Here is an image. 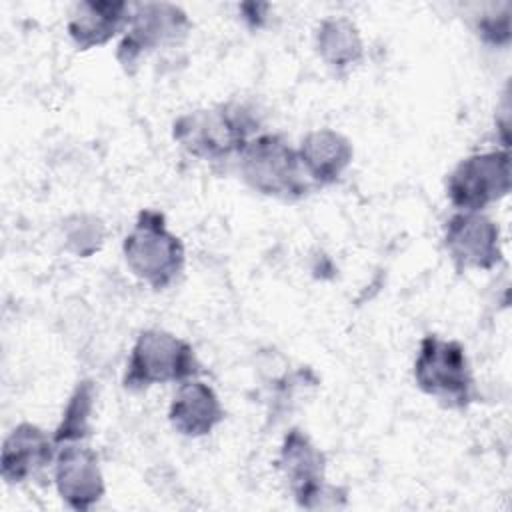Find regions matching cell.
Segmentation results:
<instances>
[{
    "label": "cell",
    "instance_id": "12",
    "mask_svg": "<svg viewBox=\"0 0 512 512\" xmlns=\"http://www.w3.org/2000/svg\"><path fill=\"white\" fill-rule=\"evenodd\" d=\"M172 428L188 438L206 436L224 418L216 392L200 380H184L170 404Z\"/></svg>",
    "mask_w": 512,
    "mask_h": 512
},
{
    "label": "cell",
    "instance_id": "7",
    "mask_svg": "<svg viewBox=\"0 0 512 512\" xmlns=\"http://www.w3.org/2000/svg\"><path fill=\"white\" fill-rule=\"evenodd\" d=\"M52 466L56 490L70 508L88 510L102 498L104 478L92 448L80 442L58 444Z\"/></svg>",
    "mask_w": 512,
    "mask_h": 512
},
{
    "label": "cell",
    "instance_id": "14",
    "mask_svg": "<svg viewBox=\"0 0 512 512\" xmlns=\"http://www.w3.org/2000/svg\"><path fill=\"white\" fill-rule=\"evenodd\" d=\"M130 16L126 2H80L70 14L68 32L80 50H88L128 28Z\"/></svg>",
    "mask_w": 512,
    "mask_h": 512
},
{
    "label": "cell",
    "instance_id": "11",
    "mask_svg": "<svg viewBox=\"0 0 512 512\" xmlns=\"http://www.w3.org/2000/svg\"><path fill=\"white\" fill-rule=\"evenodd\" d=\"M56 452L58 446L54 436H48L36 424L22 422L6 436L2 444V478L8 484L28 482L54 464Z\"/></svg>",
    "mask_w": 512,
    "mask_h": 512
},
{
    "label": "cell",
    "instance_id": "2",
    "mask_svg": "<svg viewBox=\"0 0 512 512\" xmlns=\"http://www.w3.org/2000/svg\"><path fill=\"white\" fill-rule=\"evenodd\" d=\"M242 178L260 194L296 200L310 190L298 152L278 134L254 136L238 154Z\"/></svg>",
    "mask_w": 512,
    "mask_h": 512
},
{
    "label": "cell",
    "instance_id": "4",
    "mask_svg": "<svg viewBox=\"0 0 512 512\" xmlns=\"http://www.w3.org/2000/svg\"><path fill=\"white\" fill-rule=\"evenodd\" d=\"M418 388L448 408H464L472 402V372L464 348L456 340L428 334L420 342L414 360Z\"/></svg>",
    "mask_w": 512,
    "mask_h": 512
},
{
    "label": "cell",
    "instance_id": "1",
    "mask_svg": "<svg viewBox=\"0 0 512 512\" xmlns=\"http://www.w3.org/2000/svg\"><path fill=\"white\" fill-rule=\"evenodd\" d=\"M252 114L240 104H218L182 114L174 122V140L192 156L224 160L240 154L254 138Z\"/></svg>",
    "mask_w": 512,
    "mask_h": 512
},
{
    "label": "cell",
    "instance_id": "5",
    "mask_svg": "<svg viewBox=\"0 0 512 512\" xmlns=\"http://www.w3.org/2000/svg\"><path fill=\"white\" fill-rule=\"evenodd\" d=\"M198 368V360L188 342L164 330H146L132 348L124 386L142 390L154 384L184 382L196 376Z\"/></svg>",
    "mask_w": 512,
    "mask_h": 512
},
{
    "label": "cell",
    "instance_id": "16",
    "mask_svg": "<svg viewBox=\"0 0 512 512\" xmlns=\"http://www.w3.org/2000/svg\"><path fill=\"white\" fill-rule=\"evenodd\" d=\"M92 400H94V386L92 382H78L76 390L70 396V402L62 414V422L54 432V442L66 444V442H80L88 434V420L92 412Z\"/></svg>",
    "mask_w": 512,
    "mask_h": 512
},
{
    "label": "cell",
    "instance_id": "15",
    "mask_svg": "<svg viewBox=\"0 0 512 512\" xmlns=\"http://www.w3.org/2000/svg\"><path fill=\"white\" fill-rule=\"evenodd\" d=\"M316 46L324 62L336 70L350 68L362 58L360 34L346 18L324 20L316 34Z\"/></svg>",
    "mask_w": 512,
    "mask_h": 512
},
{
    "label": "cell",
    "instance_id": "13",
    "mask_svg": "<svg viewBox=\"0 0 512 512\" xmlns=\"http://www.w3.org/2000/svg\"><path fill=\"white\" fill-rule=\"evenodd\" d=\"M296 152L308 180L320 186L336 182L354 156L350 140L332 128L308 132Z\"/></svg>",
    "mask_w": 512,
    "mask_h": 512
},
{
    "label": "cell",
    "instance_id": "10",
    "mask_svg": "<svg viewBox=\"0 0 512 512\" xmlns=\"http://www.w3.org/2000/svg\"><path fill=\"white\" fill-rule=\"evenodd\" d=\"M188 28L186 14L174 4H138L118 46V60L128 70L142 54L174 40Z\"/></svg>",
    "mask_w": 512,
    "mask_h": 512
},
{
    "label": "cell",
    "instance_id": "9",
    "mask_svg": "<svg viewBox=\"0 0 512 512\" xmlns=\"http://www.w3.org/2000/svg\"><path fill=\"white\" fill-rule=\"evenodd\" d=\"M280 470L302 508L324 506V454L312 444V440L298 428L290 430L280 450Z\"/></svg>",
    "mask_w": 512,
    "mask_h": 512
},
{
    "label": "cell",
    "instance_id": "6",
    "mask_svg": "<svg viewBox=\"0 0 512 512\" xmlns=\"http://www.w3.org/2000/svg\"><path fill=\"white\" fill-rule=\"evenodd\" d=\"M508 190V152H484L460 160L446 184L448 198L460 212H480L488 204L504 198Z\"/></svg>",
    "mask_w": 512,
    "mask_h": 512
},
{
    "label": "cell",
    "instance_id": "3",
    "mask_svg": "<svg viewBox=\"0 0 512 512\" xmlns=\"http://www.w3.org/2000/svg\"><path fill=\"white\" fill-rule=\"evenodd\" d=\"M128 268L156 290L176 280L184 266V246L158 210H140L132 232L124 238Z\"/></svg>",
    "mask_w": 512,
    "mask_h": 512
},
{
    "label": "cell",
    "instance_id": "8",
    "mask_svg": "<svg viewBox=\"0 0 512 512\" xmlns=\"http://www.w3.org/2000/svg\"><path fill=\"white\" fill-rule=\"evenodd\" d=\"M444 246L458 268H494L502 254L498 226L480 212H456L444 230Z\"/></svg>",
    "mask_w": 512,
    "mask_h": 512
}]
</instances>
